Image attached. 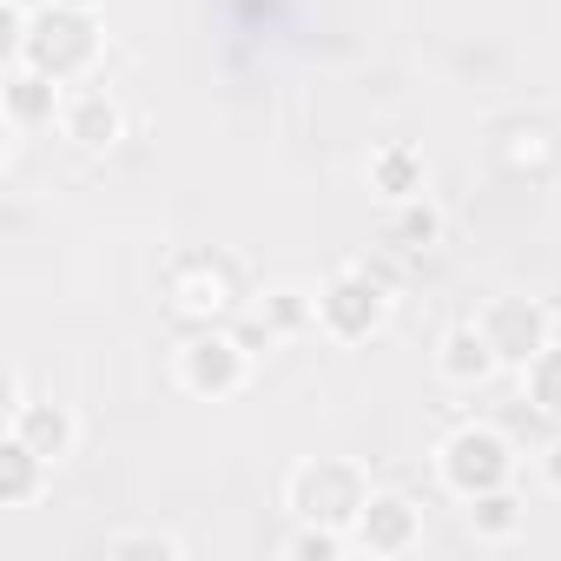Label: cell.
<instances>
[{
	"label": "cell",
	"mask_w": 561,
	"mask_h": 561,
	"mask_svg": "<svg viewBox=\"0 0 561 561\" xmlns=\"http://www.w3.org/2000/svg\"><path fill=\"white\" fill-rule=\"evenodd\" d=\"M495 159L515 165V172H541V165L554 159V139H548L541 126H522V119H515V126L495 133Z\"/></svg>",
	"instance_id": "ffe728a7"
},
{
	"label": "cell",
	"mask_w": 561,
	"mask_h": 561,
	"mask_svg": "<svg viewBox=\"0 0 561 561\" xmlns=\"http://www.w3.org/2000/svg\"><path fill=\"white\" fill-rule=\"evenodd\" d=\"M390 324V285L370 264H344L337 277H324L318 291V331L331 344H370Z\"/></svg>",
	"instance_id": "3957f363"
},
{
	"label": "cell",
	"mask_w": 561,
	"mask_h": 561,
	"mask_svg": "<svg viewBox=\"0 0 561 561\" xmlns=\"http://www.w3.org/2000/svg\"><path fill=\"white\" fill-rule=\"evenodd\" d=\"M60 139H73L80 152H106V146H119V133H126V113H119V100L106 93V87H67V100H60Z\"/></svg>",
	"instance_id": "30bf717a"
},
{
	"label": "cell",
	"mask_w": 561,
	"mask_h": 561,
	"mask_svg": "<svg viewBox=\"0 0 561 561\" xmlns=\"http://www.w3.org/2000/svg\"><path fill=\"white\" fill-rule=\"evenodd\" d=\"M541 482L561 495V436H548V449H541Z\"/></svg>",
	"instance_id": "7402d4cb"
},
{
	"label": "cell",
	"mask_w": 561,
	"mask_h": 561,
	"mask_svg": "<svg viewBox=\"0 0 561 561\" xmlns=\"http://www.w3.org/2000/svg\"><path fill=\"white\" fill-rule=\"evenodd\" d=\"M54 8H80V14H100V0H54Z\"/></svg>",
	"instance_id": "603a6c76"
},
{
	"label": "cell",
	"mask_w": 561,
	"mask_h": 561,
	"mask_svg": "<svg viewBox=\"0 0 561 561\" xmlns=\"http://www.w3.org/2000/svg\"><path fill=\"white\" fill-rule=\"evenodd\" d=\"M476 324H482V337L495 344L502 370H522V364L554 337V318H548V305H535V298H489V305L476 311Z\"/></svg>",
	"instance_id": "ba28073f"
},
{
	"label": "cell",
	"mask_w": 561,
	"mask_h": 561,
	"mask_svg": "<svg viewBox=\"0 0 561 561\" xmlns=\"http://www.w3.org/2000/svg\"><path fill=\"white\" fill-rule=\"evenodd\" d=\"M377 489H370V476H364V462H351V456H305L291 476H285V508L298 515V522H318V528H357V515H364V502H370Z\"/></svg>",
	"instance_id": "6da1fadb"
},
{
	"label": "cell",
	"mask_w": 561,
	"mask_h": 561,
	"mask_svg": "<svg viewBox=\"0 0 561 561\" xmlns=\"http://www.w3.org/2000/svg\"><path fill=\"white\" fill-rule=\"evenodd\" d=\"M165 305H172V318H185L198 331V324H231L244 311V291H238V271L225 257L192 251L165 271Z\"/></svg>",
	"instance_id": "8992f818"
},
{
	"label": "cell",
	"mask_w": 561,
	"mask_h": 561,
	"mask_svg": "<svg viewBox=\"0 0 561 561\" xmlns=\"http://www.w3.org/2000/svg\"><path fill=\"white\" fill-rule=\"evenodd\" d=\"M416 541H423V508H416L410 495H397V489H377V495L364 502L357 528H351V548H364V554H377V561L410 554Z\"/></svg>",
	"instance_id": "9c48e42d"
},
{
	"label": "cell",
	"mask_w": 561,
	"mask_h": 561,
	"mask_svg": "<svg viewBox=\"0 0 561 561\" xmlns=\"http://www.w3.org/2000/svg\"><path fill=\"white\" fill-rule=\"evenodd\" d=\"M522 495L502 482V489H489V495H476L469 502V528H476V541H508V535H522Z\"/></svg>",
	"instance_id": "ac0fdd59"
},
{
	"label": "cell",
	"mask_w": 561,
	"mask_h": 561,
	"mask_svg": "<svg viewBox=\"0 0 561 561\" xmlns=\"http://www.w3.org/2000/svg\"><path fill=\"white\" fill-rule=\"evenodd\" d=\"M14 60L54 73L60 87H80L100 67V21L80 14V8H54V0H47V8L34 14V27H27V41H21Z\"/></svg>",
	"instance_id": "7a4b0ae2"
},
{
	"label": "cell",
	"mask_w": 561,
	"mask_h": 561,
	"mask_svg": "<svg viewBox=\"0 0 561 561\" xmlns=\"http://www.w3.org/2000/svg\"><path fill=\"white\" fill-rule=\"evenodd\" d=\"M100 554L106 561H185V541L165 528H119V535H100Z\"/></svg>",
	"instance_id": "d6986e66"
},
{
	"label": "cell",
	"mask_w": 561,
	"mask_h": 561,
	"mask_svg": "<svg viewBox=\"0 0 561 561\" xmlns=\"http://www.w3.org/2000/svg\"><path fill=\"white\" fill-rule=\"evenodd\" d=\"M522 397H528V410L535 416H548V423H561V337H548L522 370Z\"/></svg>",
	"instance_id": "9a60e30c"
},
{
	"label": "cell",
	"mask_w": 561,
	"mask_h": 561,
	"mask_svg": "<svg viewBox=\"0 0 561 561\" xmlns=\"http://www.w3.org/2000/svg\"><path fill=\"white\" fill-rule=\"evenodd\" d=\"M390 244H397V251H430V244H443V211H436L430 192L390 205Z\"/></svg>",
	"instance_id": "e0dca14e"
},
{
	"label": "cell",
	"mask_w": 561,
	"mask_h": 561,
	"mask_svg": "<svg viewBox=\"0 0 561 561\" xmlns=\"http://www.w3.org/2000/svg\"><path fill=\"white\" fill-rule=\"evenodd\" d=\"M251 351L238 344V331L231 324H198L185 344H179V390H192V397H205V403H225V397H238L244 383H251Z\"/></svg>",
	"instance_id": "5b68a950"
},
{
	"label": "cell",
	"mask_w": 561,
	"mask_h": 561,
	"mask_svg": "<svg viewBox=\"0 0 561 561\" xmlns=\"http://www.w3.org/2000/svg\"><path fill=\"white\" fill-rule=\"evenodd\" d=\"M47 456L41 449H27L14 430L8 436H0V502H8V508H34L41 502V489H47Z\"/></svg>",
	"instance_id": "5bb4252c"
},
{
	"label": "cell",
	"mask_w": 561,
	"mask_h": 561,
	"mask_svg": "<svg viewBox=\"0 0 561 561\" xmlns=\"http://www.w3.org/2000/svg\"><path fill=\"white\" fill-rule=\"evenodd\" d=\"M285 554H298V561H337V554H351V535H344V528H318V522H305V528L285 541Z\"/></svg>",
	"instance_id": "44dd1931"
},
{
	"label": "cell",
	"mask_w": 561,
	"mask_h": 561,
	"mask_svg": "<svg viewBox=\"0 0 561 561\" xmlns=\"http://www.w3.org/2000/svg\"><path fill=\"white\" fill-rule=\"evenodd\" d=\"M436 370H443V383L476 390V383H489V377L502 370V357H495V344L482 337V324H476V318H462V324H449V331H443V344H436Z\"/></svg>",
	"instance_id": "8fae6325"
},
{
	"label": "cell",
	"mask_w": 561,
	"mask_h": 561,
	"mask_svg": "<svg viewBox=\"0 0 561 561\" xmlns=\"http://www.w3.org/2000/svg\"><path fill=\"white\" fill-rule=\"evenodd\" d=\"M364 179H370V192H377L383 205H403V198H423V192H430V165H423V152H416L410 139H383V146L370 152Z\"/></svg>",
	"instance_id": "4fadbf2b"
},
{
	"label": "cell",
	"mask_w": 561,
	"mask_h": 561,
	"mask_svg": "<svg viewBox=\"0 0 561 561\" xmlns=\"http://www.w3.org/2000/svg\"><path fill=\"white\" fill-rule=\"evenodd\" d=\"M436 476H443V489H449L456 502H476V495H489V489H502V482L515 476V449H508L502 430L462 423V430H449V436L436 443Z\"/></svg>",
	"instance_id": "277c9868"
},
{
	"label": "cell",
	"mask_w": 561,
	"mask_h": 561,
	"mask_svg": "<svg viewBox=\"0 0 561 561\" xmlns=\"http://www.w3.org/2000/svg\"><path fill=\"white\" fill-rule=\"evenodd\" d=\"M257 318L277 331V337H305L318 331V291H298V285H271L257 298Z\"/></svg>",
	"instance_id": "2e32d148"
},
{
	"label": "cell",
	"mask_w": 561,
	"mask_h": 561,
	"mask_svg": "<svg viewBox=\"0 0 561 561\" xmlns=\"http://www.w3.org/2000/svg\"><path fill=\"white\" fill-rule=\"evenodd\" d=\"M60 100H67V87H60L54 73H41V67H27V60H8L0 106H8L14 126H54V119H60Z\"/></svg>",
	"instance_id": "7c38bea8"
},
{
	"label": "cell",
	"mask_w": 561,
	"mask_h": 561,
	"mask_svg": "<svg viewBox=\"0 0 561 561\" xmlns=\"http://www.w3.org/2000/svg\"><path fill=\"white\" fill-rule=\"evenodd\" d=\"M8 430H14L27 449H41L54 469L80 449V416H73L67 403H54V397H27L21 377H8Z\"/></svg>",
	"instance_id": "52a82bcc"
}]
</instances>
